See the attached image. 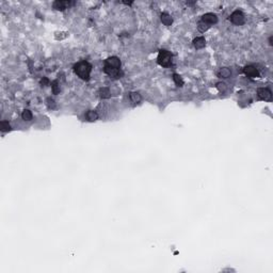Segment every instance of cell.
Wrapping results in <instances>:
<instances>
[{
  "label": "cell",
  "mask_w": 273,
  "mask_h": 273,
  "mask_svg": "<svg viewBox=\"0 0 273 273\" xmlns=\"http://www.w3.org/2000/svg\"><path fill=\"white\" fill-rule=\"evenodd\" d=\"M92 71V65L87 61L78 62L77 64L74 65V72L79 78L82 80H89L90 74Z\"/></svg>",
  "instance_id": "1"
},
{
  "label": "cell",
  "mask_w": 273,
  "mask_h": 273,
  "mask_svg": "<svg viewBox=\"0 0 273 273\" xmlns=\"http://www.w3.org/2000/svg\"><path fill=\"white\" fill-rule=\"evenodd\" d=\"M52 92H54V94H59L60 93V84H59V81L58 80H54V82H52Z\"/></svg>",
  "instance_id": "19"
},
{
  "label": "cell",
  "mask_w": 273,
  "mask_h": 273,
  "mask_svg": "<svg viewBox=\"0 0 273 273\" xmlns=\"http://www.w3.org/2000/svg\"><path fill=\"white\" fill-rule=\"evenodd\" d=\"M21 117H22V120H25V121H31L32 117H33V115H32L30 110L26 109V110H24V111H22Z\"/></svg>",
  "instance_id": "16"
},
{
  "label": "cell",
  "mask_w": 273,
  "mask_h": 273,
  "mask_svg": "<svg viewBox=\"0 0 273 273\" xmlns=\"http://www.w3.org/2000/svg\"><path fill=\"white\" fill-rule=\"evenodd\" d=\"M229 19L233 24L237 25V26H241V25L244 24V15L241 11H239V10L233 12L232 15L229 16Z\"/></svg>",
  "instance_id": "4"
},
{
  "label": "cell",
  "mask_w": 273,
  "mask_h": 273,
  "mask_svg": "<svg viewBox=\"0 0 273 273\" xmlns=\"http://www.w3.org/2000/svg\"><path fill=\"white\" fill-rule=\"evenodd\" d=\"M172 54L167 50H160L158 58H157V62L160 66H163V67H167L172 64Z\"/></svg>",
  "instance_id": "2"
},
{
  "label": "cell",
  "mask_w": 273,
  "mask_h": 273,
  "mask_svg": "<svg viewBox=\"0 0 273 273\" xmlns=\"http://www.w3.org/2000/svg\"><path fill=\"white\" fill-rule=\"evenodd\" d=\"M243 73L247 77H251V78H257V77H259L258 71H257L256 67H254L253 65H247V66H245L243 68Z\"/></svg>",
  "instance_id": "7"
},
{
  "label": "cell",
  "mask_w": 273,
  "mask_h": 273,
  "mask_svg": "<svg viewBox=\"0 0 273 273\" xmlns=\"http://www.w3.org/2000/svg\"><path fill=\"white\" fill-rule=\"evenodd\" d=\"M173 80H174V82L176 83L177 87H182V86H184V80H182V78L179 76V75H177V74L173 75Z\"/></svg>",
  "instance_id": "18"
},
{
  "label": "cell",
  "mask_w": 273,
  "mask_h": 273,
  "mask_svg": "<svg viewBox=\"0 0 273 273\" xmlns=\"http://www.w3.org/2000/svg\"><path fill=\"white\" fill-rule=\"evenodd\" d=\"M71 4L72 3L69 1H60V0H58V1L54 2L52 7H54V9L58 10V11H64V10L67 9Z\"/></svg>",
  "instance_id": "9"
},
{
  "label": "cell",
  "mask_w": 273,
  "mask_h": 273,
  "mask_svg": "<svg viewBox=\"0 0 273 273\" xmlns=\"http://www.w3.org/2000/svg\"><path fill=\"white\" fill-rule=\"evenodd\" d=\"M0 129H1V131H3V132L10 131V130H11V125H10L9 122L2 121L1 123H0Z\"/></svg>",
  "instance_id": "17"
},
{
  "label": "cell",
  "mask_w": 273,
  "mask_h": 273,
  "mask_svg": "<svg viewBox=\"0 0 273 273\" xmlns=\"http://www.w3.org/2000/svg\"><path fill=\"white\" fill-rule=\"evenodd\" d=\"M197 29H199V31H201V32H205L209 29V25H206V24H204V22L201 21L199 24V26H197Z\"/></svg>",
  "instance_id": "20"
},
{
  "label": "cell",
  "mask_w": 273,
  "mask_h": 273,
  "mask_svg": "<svg viewBox=\"0 0 273 273\" xmlns=\"http://www.w3.org/2000/svg\"><path fill=\"white\" fill-rule=\"evenodd\" d=\"M230 75H232V71L228 67H222L218 72V77H220V78H228Z\"/></svg>",
  "instance_id": "11"
},
{
  "label": "cell",
  "mask_w": 273,
  "mask_h": 273,
  "mask_svg": "<svg viewBox=\"0 0 273 273\" xmlns=\"http://www.w3.org/2000/svg\"><path fill=\"white\" fill-rule=\"evenodd\" d=\"M104 72L113 79L122 78L123 75H124L121 71V68H114V67H110L108 65H105L104 66Z\"/></svg>",
  "instance_id": "3"
},
{
  "label": "cell",
  "mask_w": 273,
  "mask_h": 273,
  "mask_svg": "<svg viewBox=\"0 0 273 273\" xmlns=\"http://www.w3.org/2000/svg\"><path fill=\"white\" fill-rule=\"evenodd\" d=\"M257 95H258V97L260 99H262V101H272V92L270 91L268 87H259V89L257 90Z\"/></svg>",
  "instance_id": "5"
},
{
  "label": "cell",
  "mask_w": 273,
  "mask_h": 273,
  "mask_svg": "<svg viewBox=\"0 0 273 273\" xmlns=\"http://www.w3.org/2000/svg\"><path fill=\"white\" fill-rule=\"evenodd\" d=\"M86 119L89 122H95L98 120V114H97L96 111H93V110H89V111L86 113Z\"/></svg>",
  "instance_id": "12"
},
{
  "label": "cell",
  "mask_w": 273,
  "mask_h": 273,
  "mask_svg": "<svg viewBox=\"0 0 273 273\" xmlns=\"http://www.w3.org/2000/svg\"><path fill=\"white\" fill-rule=\"evenodd\" d=\"M105 65H108L110 67H114V68H121V60L117 57H110L106 60Z\"/></svg>",
  "instance_id": "8"
},
{
  "label": "cell",
  "mask_w": 273,
  "mask_h": 273,
  "mask_svg": "<svg viewBox=\"0 0 273 273\" xmlns=\"http://www.w3.org/2000/svg\"><path fill=\"white\" fill-rule=\"evenodd\" d=\"M193 45L194 47L196 49H202L205 47V45H206V41H205V37L203 36H199L196 37V39L193 40Z\"/></svg>",
  "instance_id": "10"
},
{
  "label": "cell",
  "mask_w": 273,
  "mask_h": 273,
  "mask_svg": "<svg viewBox=\"0 0 273 273\" xmlns=\"http://www.w3.org/2000/svg\"><path fill=\"white\" fill-rule=\"evenodd\" d=\"M161 21L163 22L165 26H171L172 22H173V19H172L171 15H169L167 13H162L161 14Z\"/></svg>",
  "instance_id": "14"
},
{
  "label": "cell",
  "mask_w": 273,
  "mask_h": 273,
  "mask_svg": "<svg viewBox=\"0 0 273 273\" xmlns=\"http://www.w3.org/2000/svg\"><path fill=\"white\" fill-rule=\"evenodd\" d=\"M202 22L206 25H214L218 22V17L214 13H206L202 16Z\"/></svg>",
  "instance_id": "6"
},
{
  "label": "cell",
  "mask_w": 273,
  "mask_h": 273,
  "mask_svg": "<svg viewBox=\"0 0 273 273\" xmlns=\"http://www.w3.org/2000/svg\"><path fill=\"white\" fill-rule=\"evenodd\" d=\"M41 83L43 84V86H47V84H48V79H43L41 81Z\"/></svg>",
  "instance_id": "23"
},
{
  "label": "cell",
  "mask_w": 273,
  "mask_h": 273,
  "mask_svg": "<svg viewBox=\"0 0 273 273\" xmlns=\"http://www.w3.org/2000/svg\"><path fill=\"white\" fill-rule=\"evenodd\" d=\"M47 105H48V107H49V108H51V109L56 108V104H54V101L52 98L47 99Z\"/></svg>",
  "instance_id": "22"
},
{
  "label": "cell",
  "mask_w": 273,
  "mask_h": 273,
  "mask_svg": "<svg viewBox=\"0 0 273 273\" xmlns=\"http://www.w3.org/2000/svg\"><path fill=\"white\" fill-rule=\"evenodd\" d=\"M129 99L132 104H139V102L142 101V97L141 95L137 93V92H131V93L129 94Z\"/></svg>",
  "instance_id": "13"
},
{
  "label": "cell",
  "mask_w": 273,
  "mask_h": 273,
  "mask_svg": "<svg viewBox=\"0 0 273 273\" xmlns=\"http://www.w3.org/2000/svg\"><path fill=\"white\" fill-rule=\"evenodd\" d=\"M217 87L218 89H219V91L220 92H225L226 91V84L224 83V82H219V83L217 84Z\"/></svg>",
  "instance_id": "21"
},
{
  "label": "cell",
  "mask_w": 273,
  "mask_h": 273,
  "mask_svg": "<svg viewBox=\"0 0 273 273\" xmlns=\"http://www.w3.org/2000/svg\"><path fill=\"white\" fill-rule=\"evenodd\" d=\"M98 94L101 98H109V97L111 96V92H110L108 87H101L98 91Z\"/></svg>",
  "instance_id": "15"
}]
</instances>
